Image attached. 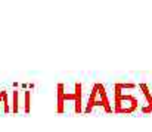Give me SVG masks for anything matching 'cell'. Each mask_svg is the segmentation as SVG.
<instances>
[{
  "instance_id": "6da1fadb",
  "label": "cell",
  "mask_w": 152,
  "mask_h": 132,
  "mask_svg": "<svg viewBox=\"0 0 152 132\" xmlns=\"http://www.w3.org/2000/svg\"><path fill=\"white\" fill-rule=\"evenodd\" d=\"M117 103V112L120 113H130L133 112L136 107H137V100L132 95H126V94H121L120 97H117L115 100Z\"/></svg>"
},
{
  "instance_id": "7a4b0ae2",
  "label": "cell",
  "mask_w": 152,
  "mask_h": 132,
  "mask_svg": "<svg viewBox=\"0 0 152 132\" xmlns=\"http://www.w3.org/2000/svg\"><path fill=\"white\" fill-rule=\"evenodd\" d=\"M24 104H25V109L24 112H30V91H25V100H24Z\"/></svg>"
}]
</instances>
